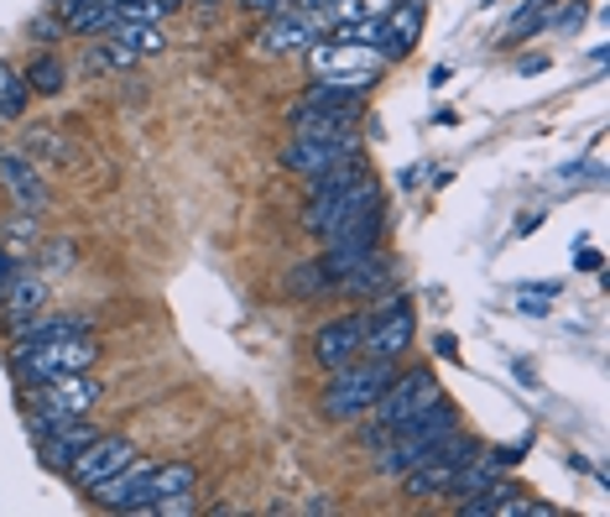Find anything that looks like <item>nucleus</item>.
<instances>
[{
  "mask_svg": "<svg viewBox=\"0 0 610 517\" xmlns=\"http://www.w3.org/2000/svg\"><path fill=\"white\" fill-rule=\"evenodd\" d=\"M0 298H6V319L21 325V319H32V314L48 309V282H42V277H17Z\"/></svg>",
  "mask_w": 610,
  "mask_h": 517,
  "instance_id": "obj_19",
  "label": "nucleus"
},
{
  "mask_svg": "<svg viewBox=\"0 0 610 517\" xmlns=\"http://www.w3.org/2000/svg\"><path fill=\"white\" fill-rule=\"evenodd\" d=\"M21 79H27V89H32V95H63V84H68V63L58 58V52H37L32 63L21 69Z\"/></svg>",
  "mask_w": 610,
  "mask_h": 517,
  "instance_id": "obj_20",
  "label": "nucleus"
},
{
  "mask_svg": "<svg viewBox=\"0 0 610 517\" xmlns=\"http://www.w3.org/2000/svg\"><path fill=\"white\" fill-rule=\"evenodd\" d=\"M104 37L110 42H120V48H131L136 58H147V52H162V21H126V17H116L110 27H104Z\"/></svg>",
  "mask_w": 610,
  "mask_h": 517,
  "instance_id": "obj_18",
  "label": "nucleus"
},
{
  "mask_svg": "<svg viewBox=\"0 0 610 517\" xmlns=\"http://www.w3.org/2000/svg\"><path fill=\"white\" fill-rule=\"evenodd\" d=\"M116 21V11L104 6V0H84L73 17H63V27H68V37H94V32H104Z\"/></svg>",
  "mask_w": 610,
  "mask_h": 517,
  "instance_id": "obj_23",
  "label": "nucleus"
},
{
  "mask_svg": "<svg viewBox=\"0 0 610 517\" xmlns=\"http://www.w3.org/2000/svg\"><path fill=\"white\" fill-rule=\"evenodd\" d=\"M27 147H32V152H42V157H58V162H68L63 137H58V131H48V126H32V131H27Z\"/></svg>",
  "mask_w": 610,
  "mask_h": 517,
  "instance_id": "obj_24",
  "label": "nucleus"
},
{
  "mask_svg": "<svg viewBox=\"0 0 610 517\" xmlns=\"http://www.w3.org/2000/svg\"><path fill=\"white\" fill-rule=\"evenodd\" d=\"M27 100H32L27 79H21L11 63H0V121H21V116H27Z\"/></svg>",
  "mask_w": 610,
  "mask_h": 517,
  "instance_id": "obj_21",
  "label": "nucleus"
},
{
  "mask_svg": "<svg viewBox=\"0 0 610 517\" xmlns=\"http://www.w3.org/2000/svg\"><path fill=\"white\" fill-rule=\"evenodd\" d=\"M0 183H6L11 205H17L21 215H42V209L52 205L48 183H42V172H37V157H27V152H0Z\"/></svg>",
  "mask_w": 610,
  "mask_h": 517,
  "instance_id": "obj_13",
  "label": "nucleus"
},
{
  "mask_svg": "<svg viewBox=\"0 0 610 517\" xmlns=\"http://www.w3.org/2000/svg\"><path fill=\"white\" fill-rule=\"evenodd\" d=\"M193 486H199V466L193 460H162V466H152V476H147V513L172 497H183V491H193Z\"/></svg>",
  "mask_w": 610,
  "mask_h": 517,
  "instance_id": "obj_17",
  "label": "nucleus"
},
{
  "mask_svg": "<svg viewBox=\"0 0 610 517\" xmlns=\"http://www.w3.org/2000/svg\"><path fill=\"white\" fill-rule=\"evenodd\" d=\"M100 361V340L79 329V335H52V340L37 345H11V371H17L21 387H37V381L68 377V371H89Z\"/></svg>",
  "mask_w": 610,
  "mask_h": 517,
  "instance_id": "obj_4",
  "label": "nucleus"
},
{
  "mask_svg": "<svg viewBox=\"0 0 610 517\" xmlns=\"http://www.w3.org/2000/svg\"><path fill=\"white\" fill-rule=\"evenodd\" d=\"M100 381L89 371H68V377L37 381L27 387V424H52V418H89V408L100 402Z\"/></svg>",
  "mask_w": 610,
  "mask_h": 517,
  "instance_id": "obj_7",
  "label": "nucleus"
},
{
  "mask_svg": "<svg viewBox=\"0 0 610 517\" xmlns=\"http://www.w3.org/2000/svg\"><path fill=\"white\" fill-rule=\"evenodd\" d=\"M323 32H329V21L313 17V11H298V6L261 17V48L267 52H308Z\"/></svg>",
  "mask_w": 610,
  "mask_h": 517,
  "instance_id": "obj_11",
  "label": "nucleus"
},
{
  "mask_svg": "<svg viewBox=\"0 0 610 517\" xmlns=\"http://www.w3.org/2000/svg\"><path fill=\"white\" fill-rule=\"evenodd\" d=\"M240 6H246V11H256V17H271V11H282L288 0H240Z\"/></svg>",
  "mask_w": 610,
  "mask_h": 517,
  "instance_id": "obj_28",
  "label": "nucleus"
},
{
  "mask_svg": "<svg viewBox=\"0 0 610 517\" xmlns=\"http://www.w3.org/2000/svg\"><path fill=\"white\" fill-rule=\"evenodd\" d=\"M360 157V137H313V131H292V141L282 147V168L298 178L329 172L339 162H356Z\"/></svg>",
  "mask_w": 610,
  "mask_h": 517,
  "instance_id": "obj_8",
  "label": "nucleus"
},
{
  "mask_svg": "<svg viewBox=\"0 0 610 517\" xmlns=\"http://www.w3.org/2000/svg\"><path fill=\"white\" fill-rule=\"evenodd\" d=\"M292 131H313V137H356L360 105H329V100H298L288 110Z\"/></svg>",
  "mask_w": 610,
  "mask_h": 517,
  "instance_id": "obj_15",
  "label": "nucleus"
},
{
  "mask_svg": "<svg viewBox=\"0 0 610 517\" xmlns=\"http://www.w3.org/2000/svg\"><path fill=\"white\" fill-rule=\"evenodd\" d=\"M63 32H68V27H63L58 17H37V21H32V37L42 42V48H52V42H58Z\"/></svg>",
  "mask_w": 610,
  "mask_h": 517,
  "instance_id": "obj_25",
  "label": "nucleus"
},
{
  "mask_svg": "<svg viewBox=\"0 0 610 517\" xmlns=\"http://www.w3.org/2000/svg\"><path fill=\"white\" fill-rule=\"evenodd\" d=\"M32 439H37V449H42V460H48L52 470H63L89 439H100V429H94L89 418H52V424H32Z\"/></svg>",
  "mask_w": 610,
  "mask_h": 517,
  "instance_id": "obj_14",
  "label": "nucleus"
},
{
  "mask_svg": "<svg viewBox=\"0 0 610 517\" xmlns=\"http://www.w3.org/2000/svg\"><path fill=\"white\" fill-rule=\"evenodd\" d=\"M360 340H366V314H339V319H323L319 335H313V356H319L323 371H339L360 356Z\"/></svg>",
  "mask_w": 610,
  "mask_h": 517,
  "instance_id": "obj_12",
  "label": "nucleus"
},
{
  "mask_svg": "<svg viewBox=\"0 0 610 517\" xmlns=\"http://www.w3.org/2000/svg\"><path fill=\"white\" fill-rule=\"evenodd\" d=\"M412 309H407V298H387L381 309L366 319V340H360V350L366 356H381V361H397V356H407V345H412Z\"/></svg>",
  "mask_w": 610,
  "mask_h": 517,
  "instance_id": "obj_10",
  "label": "nucleus"
},
{
  "mask_svg": "<svg viewBox=\"0 0 610 517\" xmlns=\"http://www.w3.org/2000/svg\"><path fill=\"white\" fill-rule=\"evenodd\" d=\"M574 267H584V272H594V267H600V257H594V251H579V257H574Z\"/></svg>",
  "mask_w": 610,
  "mask_h": 517,
  "instance_id": "obj_30",
  "label": "nucleus"
},
{
  "mask_svg": "<svg viewBox=\"0 0 610 517\" xmlns=\"http://www.w3.org/2000/svg\"><path fill=\"white\" fill-rule=\"evenodd\" d=\"M542 11H548V0H538V6H522V11H517V21H511V32H507V37H522L527 27H538Z\"/></svg>",
  "mask_w": 610,
  "mask_h": 517,
  "instance_id": "obj_26",
  "label": "nucleus"
},
{
  "mask_svg": "<svg viewBox=\"0 0 610 517\" xmlns=\"http://www.w3.org/2000/svg\"><path fill=\"white\" fill-rule=\"evenodd\" d=\"M443 387L439 377L428 371V366H412V371H397L391 377V387L381 397H376V408H371V424L360 429V445H387L391 434L402 429V424H412V418L423 414L428 402H439Z\"/></svg>",
  "mask_w": 610,
  "mask_h": 517,
  "instance_id": "obj_2",
  "label": "nucleus"
},
{
  "mask_svg": "<svg viewBox=\"0 0 610 517\" xmlns=\"http://www.w3.org/2000/svg\"><path fill=\"white\" fill-rule=\"evenodd\" d=\"M17 277H21V257H17V251H0V294H6Z\"/></svg>",
  "mask_w": 610,
  "mask_h": 517,
  "instance_id": "obj_27",
  "label": "nucleus"
},
{
  "mask_svg": "<svg viewBox=\"0 0 610 517\" xmlns=\"http://www.w3.org/2000/svg\"><path fill=\"white\" fill-rule=\"evenodd\" d=\"M162 6H168V11H178V6H183V0H162Z\"/></svg>",
  "mask_w": 610,
  "mask_h": 517,
  "instance_id": "obj_31",
  "label": "nucleus"
},
{
  "mask_svg": "<svg viewBox=\"0 0 610 517\" xmlns=\"http://www.w3.org/2000/svg\"><path fill=\"white\" fill-rule=\"evenodd\" d=\"M480 439L474 434H464V429H454V434H443L439 445H433V455H428L418 470H407L402 476V497H412V501H428V497H449L454 491V476L464 466H470L474 455H480Z\"/></svg>",
  "mask_w": 610,
  "mask_h": 517,
  "instance_id": "obj_5",
  "label": "nucleus"
},
{
  "mask_svg": "<svg viewBox=\"0 0 610 517\" xmlns=\"http://www.w3.org/2000/svg\"><path fill=\"white\" fill-rule=\"evenodd\" d=\"M459 429V408L449 402V397H439V402H428L423 414L412 418V424H402V429L391 434L387 445H376V476H387V481H402L407 470H418L433 455V445H439L443 434Z\"/></svg>",
  "mask_w": 610,
  "mask_h": 517,
  "instance_id": "obj_1",
  "label": "nucleus"
},
{
  "mask_svg": "<svg viewBox=\"0 0 610 517\" xmlns=\"http://www.w3.org/2000/svg\"><path fill=\"white\" fill-rule=\"evenodd\" d=\"M136 460V445L131 439H120V434H100V439H89L73 460L63 466V476L73 486H84V491H94V486L104 481V476H116L120 466H131Z\"/></svg>",
  "mask_w": 610,
  "mask_h": 517,
  "instance_id": "obj_9",
  "label": "nucleus"
},
{
  "mask_svg": "<svg viewBox=\"0 0 610 517\" xmlns=\"http://www.w3.org/2000/svg\"><path fill=\"white\" fill-rule=\"evenodd\" d=\"M418 32H423V6L412 0H397L387 17H381V58H402V52L418 48Z\"/></svg>",
  "mask_w": 610,
  "mask_h": 517,
  "instance_id": "obj_16",
  "label": "nucleus"
},
{
  "mask_svg": "<svg viewBox=\"0 0 610 517\" xmlns=\"http://www.w3.org/2000/svg\"><path fill=\"white\" fill-rule=\"evenodd\" d=\"M288 294L292 298H319V294H334V277L323 261H303V267H292L288 272Z\"/></svg>",
  "mask_w": 610,
  "mask_h": 517,
  "instance_id": "obj_22",
  "label": "nucleus"
},
{
  "mask_svg": "<svg viewBox=\"0 0 610 517\" xmlns=\"http://www.w3.org/2000/svg\"><path fill=\"white\" fill-rule=\"evenodd\" d=\"M391 377H397V361H381V356H366V361H350L339 366L334 377H329V387H323V418L329 424H356V418H366L376 408V397L391 387Z\"/></svg>",
  "mask_w": 610,
  "mask_h": 517,
  "instance_id": "obj_3",
  "label": "nucleus"
},
{
  "mask_svg": "<svg viewBox=\"0 0 610 517\" xmlns=\"http://www.w3.org/2000/svg\"><path fill=\"white\" fill-rule=\"evenodd\" d=\"M308 69H313V79L319 84H339V89H366L376 84V73L387 69V58L376 48H356V42H334V37H319L313 48L303 52Z\"/></svg>",
  "mask_w": 610,
  "mask_h": 517,
  "instance_id": "obj_6",
  "label": "nucleus"
},
{
  "mask_svg": "<svg viewBox=\"0 0 610 517\" xmlns=\"http://www.w3.org/2000/svg\"><path fill=\"white\" fill-rule=\"evenodd\" d=\"M79 6H84V0H52V17L63 21V17H73V11H79Z\"/></svg>",
  "mask_w": 610,
  "mask_h": 517,
  "instance_id": "obj_29",
  "label": "nucleus"
}]
</instances>
